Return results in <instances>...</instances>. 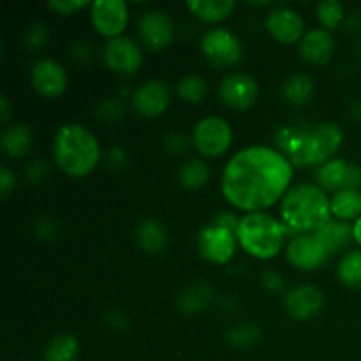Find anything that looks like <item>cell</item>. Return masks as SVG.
Listing matches in <instances>:
<instances>
[{
  "mask_svg": "<svg viewBox=\"0 0 361 361\" xmlns=\"http://www.w3.org/2000/svg\"><path fill=\"white\" fill-rule=\"evenodd\" d=\"M102 60L106 67L120 76H133L143 63V53L134 39L120 35L108 39L102 46Z\"/></svg>",
  "mask_w": 361,
  "mask_h": 361,
  "instance_id": "ba28073f",
  "label": "cell"
},
{
  "mask_svg": "<svg viewBox=\"0 0 361 361\" xmlns=\"http://www.w3.org/2000/svg\"><path fill=\"white\" fill-rule=\"evenodd\" d=\"M208 178H210V169H208L207 162L201 159H189L178 169V182L183 189H201L207 185Z\"/></svg>",
  "mask_w": 361,
  "mask_h": 361,
  "instance_id": "83f0119b",
  "label": "cell"
},
{
  "mask_svg": "<svg viewBox=\"0 0 361 361\" xmlns=\"http://www.w3.org/2000/svg\"><path fill=\"white\" fill-rule=\"evenodd\" d=\"M16 185V178H14V173L11 171L7 166H2L0 168V192H2L4 197L9 196L11 190Z\"/></svg>",
  "mask_w": 361,
  "mask_h": 361,
  "instance_id": "60d3db41",
  "label": "cell"
},
{
  "mask_svg": "<svg viewBox=\"0 0 361 361\" xmlns=\"http://www.w3.org/2000/svg\"><path fill=\"white\" fill-rule=\"evenodd\" d=\"M337 275L348 288L361 289V250H351L342 256Z\"/></svg>",
  "mask_w": 361,
  "mask_h": 361,
  "instance_id": "f1b7e54d",
  "label": "cell"
},
{
  "mask_svg": "<svg viewBox=\"0 0 361 361\" xmlns=\"http://www.w3.org/2000/svg\"><path fill=\"white\" fill-rule=\"evenodd\" d=\"M238 240L236 233L222 228V226L212 224L197 233V250L201 257L214 264H226L235 257Z\"/></svg>",
  "mask_w": 361,
  "mask_h": 361,
  "instance_id": "9c48e42d",
  "label": "cell"
},
{
  "mask_svg": "<svg viewBox=\"0 0 361 361\" xmlns=\"http://www.w3.org/2000/svg\"><path fill=\"white\" fill-rule=\"evenodd\" d=\"M212 298H214V291H212L210 286H207L204 282H197V284L189 286L180 293V296L176 298V307L182 314L194 316V314H200L201 310L207 309Z\"/></svg>",
  "mask_w": 361,
  "mask_h": 361,
  "instance_id": "cb8c5ba5",
  "label": "cell"
},
{
  "mask_svg": "<svg viewBox=\"0 0 361 361\" xmlns=\"http://www.w3.org/2000/svg\"><path fill=\"white\" fill-rule=\"evenodd\" d=\"M90 21L104 37H120L129 23V7L123 0H95L90 4Z\"/></svg>",
  "mask_w": 361,
  "mask_h": 361,
  "instance_id": "30bf717a",
  "label": "cell"
},
{
  "mask_svg": "<svg viewBox=\"0 0 361 361\" xmlns=\"http://www.w3.org/2000/svg\"><path fill=\"white\" fill-rule=\"evenodd\" d=\"M353 235H355V242L361 245V217L356 219L355 224H353Z\"/></svg>",
  "mask_w": 361,
  "mask_h": 361,
  "instance_id": "ee69618b",
  "label": "cell"
},
{
  "mask_svg": "<svg viewBox=\"0 0 361 361\" xmlns=\"http://www.w3.org/2000/svg\"><path fill=\"white\" fill-rule=\"evenodd\" d=\"M80 356V342L71 334H59L44 349L46 361H76Z\"/></svg>",
  "mask_w": 361,
  "mask_h": 361,
  "instance_id": "4316f807",
  "label": "cell"
},
{
  "mask_svg": "<svg viewBox=\"0 0 361 361\" xmlns=\"http://www.w3.org/2000/svg\"><path fill=\"white\" fill-rule=\"evenodd\" d=\"M335 51V39L326 28H312L298 42V53L303 62L312 66H324Z\"/></svg>",
  "mask_w": 361,
  "mask_h": 361,
  "instance_id": "d6986e66",
  "label": "cell"
},
{
  "mask_svg": "<svg viewBox=\"0 0 361 361\" xmlns=\"http://www.w3.org/2000/svg\"><path fill=\"white\" fill-rule=\"evenodd\" d=\"M48 173V166L41 161H34L27 166V180L32 183H41Z\"/></svg>",
  "mask_w": 361,
  "mask_h": 361,
  "instance_id": "ab89813d",
  "label": "cell"
},
{
  "mask_svg": "<svg viewBox=\"0 0 361 361\" xmlns=\"http://www.w3.org/2000/svg\"><path fill=\"white\" fill-rule=\"evenodd\" d=\"M176 90H178L180 99L187 102H201L208 94V83L197 74H189V76L182 78L176 85Z\"/></svg>",
  "mask_w": 361,
  "mask_h": 361,
  "instance_id": "f546056e",
  "label": "cell"
},
{
  "mask_svg": "<svg viewBox=\"0 0 361 361\" xmlns=\"http://www.w3.org/2000/svg\"><path fill=\"white\" fill-rule=\"evenodd\" d=\"M87 6V0H51V2H48L49 9L56 14H62V16L78 13V11L85 9Z\"/></svg>",
  "mask_w": 361,
  "mask_h": 361,
  "instance_id": "836d02e7",
  "label": "cell"
},
{
  "mask_svg": "<svg viewBox=\"0 0 361 361\" xmlns=\"http://www.w3.org/2000/svg\"><path fill=\"white\" fill-rule=\"evenodd\" d=\"M187 145H189L187 137L182 136V134H178V133H171L164 137L166 152L171 155H175V157L176 155H182L183 152L187 150Z\"/></svg>",
  "mask_w": 361,
  "mask_h": 361,
  "instance_id": "8d00e7d4",
  "label": "cell"
},
{
  "mask_svg": "<svg viewBox=\"0 0 361 361\" xmlns=\"http://www.w3.org/2000/svg\"><path fill=\"white\" fill-rule=\"evenodd\" d=\"M171 104V90L162 80H147L134 90L133 109L145 118L164 115Z\"/></svg>",
  "mask_w": 361,
  "mask_h": 361,
  "instance_id": "4fadbf2b",
  "label": "cell"
},
{
  "mask_svg": "<svg viewBox=\"0 0 361 361\" xmlns=\"http://www.w3.org/2000/svg\"><path fill=\"white\" fill-rule=\"evenodd\" d=\"M324 305V295L314 286H298L286 296V310L296 321L312 319Z\"/></svg>",
  "mask_w": 361,
  "mask_h": 361,
  "instance_id": "ac0fdd59",
  "label": "cell"
},
{
  "mask_svg": "<svg viewBox=\"0 0 361 361\" xmlns=\"http://www.w3.org/2000/svg\"><path fill=\"white\" fill-rule=\"evenodd\" d=\"M67 73L60 62L53 59H39L30 69V83L44 99H56L67 90Z\"/></svg>",
  "mask_w": 361,
  "mask_h": 361,
  "instance_id": "5bb4252c",
  "label": "cell"
},
{
  "mask_svg": "<svg viewBox=\"0 0 361 361\" xmlns=\"http://www.w3.org/2000/svg\"><path fill=\"white\" fill-rule=\"evenodd\" d=\"M137 247L148 254H161L168 247V231L155 219H145L136 226L134 231Z\"/></svg>",
  "mask_w": 361,
  "mask_h": 361,
  "instance_id": "7402d4cb",
  "label": "cell"
},
{
  "mask_svg": "<svg viewBox=\"0 0 361 361\" xmlns=\"http://www.w3.org/2000/svg\"><path fill=\"white\" fill-rule=\"evenodd\" d=\"M261 282H263V286L268 291H281V289L284 288V277H282L279 271L274 270L264 271V274L261 275Z\"/></svg>",
  "mask_w": 361,
  "mask_h": 361,
  "instance_id": "f35d334b",
  "label": "cell"
},
{
  "mask_svg": "<svg viewBox=\"0 0 361 361\" xmlns=\"http://www.w3.org/2000/svg\"><path fill=\"white\" fill-rule=\"evenodd\" d=\"M34 145V134L32 129L25 123H9L4 127L0 136V148L11 159H21L30 152Z\"/></svg>",
  "mask_w": 361,
  "mask_h": 361,
  "instance_id": "44dd1931",
  "label": "cell"
},
{
  "mask_svg": "<svg viewBox=\"0 0 361 361\" xmlns=\"http://www.w3.org/2000/svg\"><path fill=\"white\" fill-rule=\"evenodd\" d=\"M314 235L319 240L321 245L324 247L328 256L348 249V247L351 245L353 240H355V235H353V224L338 221V219H331V221L326 222L323 228L317 229Z\"/></svg>",
  "mask_w": 361,
  "mask_h": 361,
  "instance_id": "ffe728a7",
  "label": "cell"
},
{
  "mask_svg": "<svg viewBox=\"0 0 361 361\" xmlns=\"http://www.w3.org/2000/svg\"><path fill=\"white\" fill-rule=\"evenodd\" d=\"M104 323L106 326L113 331H123L129 328V319H127L126 314L120 312V310H109Z\"/></svg>",
  "mask_w": 361,
  "mask_h": 361,
  "instance_id": "74e56055",
  "label": "cell"
},
{
  "mask_svg": "<svg viewBox=\"0 0 361 361\" xmlns=\"http://www.w3.org/2000/svg\"><path fill=\"white\" fill-rule=\"evenodd\" d=\"M351 115L355 116V118L358 120V122H361V99H360V101H356L355 104H353Z\"/></svg>",
  "mask_w": 361,
  "mask_h": 361,
  "instance_id": "f6af8a7d",
  "label": "cell"
},
{
  "mask_svg": "<svg viewBox=\"0 0 361 361\" xmlns=\"http://www.w3.org/2000/svg\"><path fill=\"white\" fill-rule=\"evenodd\" d=\"M228 341L229 344H233L235 348H252V345L259 341V328L254 323H240L229 330Z\"/></svg>",
  "mask_w": 361,
  "mask_h": 361,
  "instance_id": "1f68e13d",
  "label": "cell"
},
{
  "mask_svg": "<svg viewBox=\"0 0 361 361\" xmlns=\"http://www.w3.org/2000/svg\"><path fill=\"white\" fill-rule=\"evenodd\" d=\"M331 215L338 221H356L361 217V190H341L331 197Z\"/></svg>",
  "mask_w": 361,
  "mask_h": 361,
  "instance_id": "484cf974",
  "label": "cell"
},
{
  "mask_svg": "<svg viewBox=\"0 0 361 361\" xmlns=\"http://www.w3.org/2000/svg\"><path fill=\"white\" fill-rule=\"evenodd\" d=\"M286 228L282 222L264 212L245 214L238 222L236 240L249 256L256 259H274L284 245Z\"/></svg>",
  "mask_w": 361,
  "mask_h": 361,
  "instance_id": "5b68a950",
  "label": "cell"
},
{
  "mask_svg": "<svg viewBox=\"0 0 361 361\" xmlns=\"http://www.w3.org/2000/svg\"><path fill=\"white\" fill-rule=\"evenodd\" d=\"M344 141V130L335 122H323L309 127L302 123L279 127L275 143L279 152L298 168L323 166L334 159Z\"/></svg>",
  "mask_w": 361,
  "mask_h": 361,
  "instance_id": "7a4b0ae2",
  "label": "cell"
},
{
  "mask_svg": "<svg viewBox=\"0 0 361 361\" xmlns=\"http://www.w3.org/2000/svg\"><path fill=\"white\" fill-rule=\"evenodd\" d=\"M187 9L207 23H219L231 16L236 4L233 0H189Z\"/></svg>",
  "mask_w": 361,
  "mask_h": 361,
  "instance_id": "603a6c76",
  "label": "cell"
},
{
  "mask_svg": "<svg viewBox=\"0 0 361 361\" xmlns=\"http://www.w3.org/2000/svg\"><path fill=\"white\" fill-rule=\"evenodd\" d=\"M282 224L296 235H310L331 221V200L316 183L291 187L281 204Z\"/></svg>",
  "mask_w": 361,
  "mask_h": 361,
  "instance_id": "3957f363",
  "label": "cell"
},
{
  "mask_svg": "<svg viewBox=\"0 0 361 361\" xmlns=\"http://www.w3.org/2000/svg\"><path fill=\"white\" fill-rule=\"evenodd\" d=\"M295 166L279 150L249 147L233 155L221 180L222 196L231 207L254 214L274 207L288 194Z\"/></svg>",
  "mask_w": 361,
  "mask_h": 361,
  "instance_id": "6da1fadb",
  "label": "cell"
},
{
  "mask_svg": "<svg viewBox=\"0 0 361 361\" xmlns=\"http://www.w3.org/2000/svg\"><path fill=\"white\" fill-rule=\"evenodd\" d=\"M48 41V30H46L44 25L34 23L27 30V37H25V42L30 49H39L46 44Z\"/></svg>",
  "mask_w": 361,
  "mask_h": 361,
  "instance_id": "e575fe53",
  "label": "cell"
},
{
  "mask_svg": "<svg viewBox=\"0 0 361 361\" xmlns=\"http://www.w3.org/2000/svg\"><path fill=\"white\" fill-rule=\"evenodd\" d=\"M259 95V88L254 78L243 73L228 74L219 83V97L228 108L245 111L252 108Z\"/></svg>",
  "mask_w": 361,
  "mask_h": 361,
  "instance_id": "7c38bea8",
  "label": "cell"
},
{
  "mask_svg": "<svg viewBox=\"0 0 361 361\" xmlns=\"http://www.w3.org/2000/svg\"><path fill=\"white\" fill-rule=\"evenodd\" d=\"M267 28L271 37L281 44H296L303 39L305 32V21L291 7H275L267 16Z\"/></svg>",
  "mask_w": 361,
  "mask_h": 361,
  "instance_id": "2e32d148",
  "label": "cell"
},
{
  "mask_svg": "<svg viewBox=\"0 0 361 361\" xmlns=\"http://www.w3.org/2000/svg\"><path fill=\"white\" fill-rule=\"evenodd\" d=\"M316 14L319 23L326 30H334L342 23L345 16V9L338 0H321L316 7Z\"/></svg>",
  "mask_w": 361,
  "mask_h": 361,
  "instance_id": "4dcf8cb0",
  "label": "cell"
},
{
  "mask_svg": "<svg viewBox=\"0 0 361 361\" xmlns=\"http://www.w3.org/2000/svg\"><path fill=\"white\" fill-rule=\"evenodd\" d=\"M137 35L145 48L159 51L171 44L175 25L164 11H148L137 21Z\"/></svg>",
  "mask_w": 361,
  "mask_h": 361,
  "instance_id": "9a60e30c",
  "label": "cell"
},
{
  "mask_svg": "<svg viewBox=\"0 0 361 361\" xmlns=\"http://www.w3.org/2000/svg\"><path fill=\"white\" fill-rule=\"evenodd\" d=\"M97 116L106 123H116L123 116V104L116 99H106L99 104Z\"/></svg>",
  "mask_w": 361,
  "mask_h": 361,
  "instance_id": "d6a6232c",
  "label": "cell"
},
{
  "mask_svg": "<svg viewBox=\"0 0 361 361\" xmlns=\"http://www.w3.org/2000/svg\"><path fill=\"white\" fill-rule=\"evenodd\" d=\"M289 264L302 271L317 270L326 261L328 254L316 235H298L286 247Z\"/></svg>",
  "mask_w": 361,
  "mask_h": 361,
  "instance_id": "e0dca14e",
  "label": "cell"
},
{
  "mask_svg": "<svg viewBox=\"0 0 361 361\" xmlns=\"http://www.w3.org/2000/svg\"><path fill=\"white\" fill-rule=\"evenodd\" d=\"M314 90H316V81L309 74H291L288 80L282 83V97L293 106H303L312 99Z\"/></svg>",
  "mask_w": 361,
  "mask_h": 361,
  "instance_id": "d4e9b609",
  "label": "cell"
},
{
  "mask_svg": "<svg viewBox=\"0 0 361 361\" xmlns=\"http://www.w3.org/2000/svg\"><path fill=\"white\" fill-rule=\"evenodd\" d=\"M56 222L51 221L49 217H41L34 222V233L37 238L44 240V242H49L56 236Z\"/></svg>",
  "mask_w": 361,
  "mask_h": 361,
  "instance_id": "d590c367",
  "label": "cell"
},
{
  "mask_svg": "<svg viewBox=\"0 0 361 361\" xmlns=\"http://www.w3.org/2000/svg\"><path fill=\"white\" fill-rule=\"evenodd\" d=\"M201 51L208 62L217 67H231L242 60V41L224 27H215L201 37Z\"/></svg>",
  "mask_w": 361,
  "mask_h": 361,
  "instance_id": "52a82bcc",
  "label": "cell"
},
{
  "mask_svg": "<svg viewBox=\"0 0 361 361\" xmlns=\"http://www.w3.org/2000/svg\"><path fill=\"white\" fill-rule=\"evenodd\" d=\"M316 180L321 189L341 192V190H361V166L342 159H331L319 166Z\"/></svg>",
  "mask_w": 361,
  "mask_h": 361,
  "instance_id": "8fae6325",
  "label": "cell"
},
{
  "mask_svg": "<svg viewBox=\"0 0 361 361\" xmlns=\"http://www.w3.org/2000/svg\"><path fill=\"white\" fill-rule=\"evenodd\" d=\"M106 159H108L109 168L122 169L123 166H126V162H127V154L122 150V148L115 147V148H109V152H108V155H106Z\"/></svg>",
  "mask_w": 361,
  "mask_h": 361,
  "instance_id": "b9f144b4",
  "label": "cell"
},
{
  "mask_svg": "<svg viewBox=\"0 0 361 361\" xmlns=\"http://www.w3.org/2000/svg\"><path fill=\"white\" fill-rule=\"evenodd\" d=\"M192 141L203 157H221L233 143L231 126L221 116H207L194 127Z\"/></svg>",
  "mask_w": 361,
  "mask_h": 361,
  "instance_id": "8992f818",
  "label": "cell"
},
{
  "mask_svg": "<svg viewBox=\"0 0 361 361\" xmlns=\"http://www.w3.org/2000/svg\"><path fill=\"white\" fill-rule=\"evenodd\" d=\"M0 113H2V123L7 127V122H9L11 116V102L7 95H2V97H0Z\"/></svg>",
  "mask_w": 361,
  "mask_h": 361,
  "instance_id": "7bdbcfd3",
  "label": "cell"
},
{
  "mask_svg": "<svg viewBox=\"0 0 361 361\" xmlns=\"http://www.w3.org/2000/svg\"><path fill=\"white\" fill-rule=\"evenodd\" d=\"M356 51H358V56L361 59V42L358 44V49H356Z\"/></svg>",
  "mask_w": 361,
  "mask_h": 361,
  "instance_id": "bcb514c9",
  "label": "cell"
},
{
  "mask_svg": "<svg viewBox=\"0 0 361 361\" xmlns=\"http://www.w3.org/2000/svg\"><path fill=\"white\" fill-rule=\"evenodd\" d=\"M53 157L62 173L73 178L88 176L101 161V147L81 123H63L53 140Z\"/></svg>",
  "mask_w": 361,
  "mask_h": 361,
  "instance_id": "277c9868",
  "label": "cell"
}]
</instances>
